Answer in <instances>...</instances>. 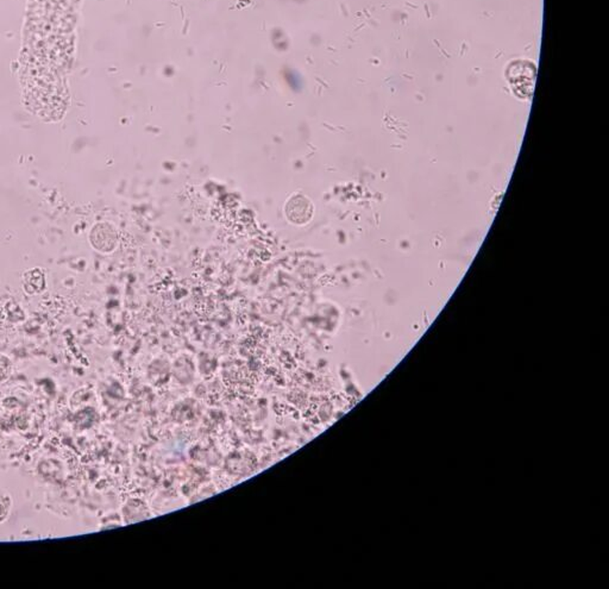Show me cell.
I'll list each match as a JSON object with an SVG mask.
<instances>
[{"label": "cell", "instance_id": "obj_1", "mask_svg": "<svg viewBox=\"0 0 609 589\" xmlns=\"http://www.w3.org/2000/svg\"><path fill=\"white\" fill-rule=\"evenodd\" d=\"M537 68L532 62L518 60L509 66L507 79L512 88L519 97H531L533 93Z\"/></svg>", "mask_w": 609, "mask_h": 589}, {"label": "cell", "instance_id": "obj_2", "mask_svg": "<svg viewBox=\"0 0 609 589\" xmlns=\"http://www.w3.org/2000/svg\"><path fill=\"white\" fill-rule=\"evenodd\" d=\"M12 498L6 491L0 488V524L4 523L11 514Z\"/></svg>", "mask_w": 609, "mask_h": 589}]
</instances>
